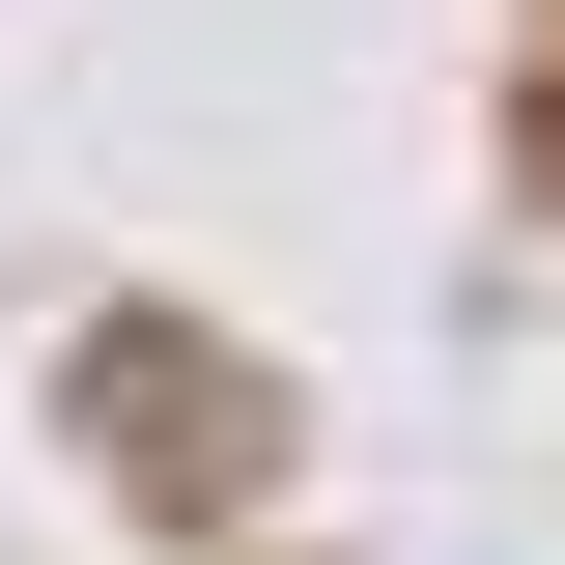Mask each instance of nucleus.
Listing matches in <instances>:
<instances>
[{
	"label": "nucleus",
	"instance_id": "nucleus-2",
	"mask_svg": "<svg viewBox=\"0 0 565 565\" xmlns=\"http://www.w3.org/2000/svg\"><path fill=\"white\" fill-rule=\"evenodd\" d=\"M537 141H565V114H537Z\"/></svg>",
	"mask_w": 565,
	"mask_h": 565
},
{
	"label": "nucleus",
	"instance_id": "nucleus-1",
	"mask_svg": "<svg viewBox=\"0 0 565 565\" xmlns=\"http://www.w3.org/2000/svg\"><path fill=\"white\" fill-rule=\"evenodd\" d=\"M85 452H114L141 509H255L282 481V396L199 340V311H114V340H85Z\"/></svg>",
	"mask_w": 565,
	"mask_h": 565
}]
</instances>
